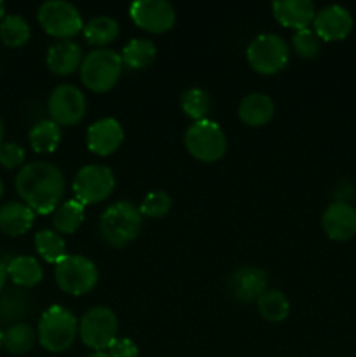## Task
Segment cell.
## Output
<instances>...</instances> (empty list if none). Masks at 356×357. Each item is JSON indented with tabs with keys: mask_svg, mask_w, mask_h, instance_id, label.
Returning a JSON list of instances; mask_svg holds the SVG:
<instances>
[{
	"mask_svg": "<svg viewBox=\"0 0 356 357\" xmlns=\"http://www.w3.org/2000/svg\"><path fill=\"white\" fill-rule=\"evenodd\" d=\"M24 149L14 142H3L0 145V164L7 169L20 167L24 162Z\"/></svg>",
	"mask_w": 356,
	"mask_h": 357,
	"instance_id": "34",
	"label": "cell"
},
{
	"mask_svg": "<svg viewBox=\"0 0 356 357\" xmlns=\"http://www.w3.org/2000/svg\"><path fill=\"white\" fill-rule=\"evenodd\" d=\"M119 333L117 316L108 307L98 305L87 310L79 321L80 340L94 352L110 347Z\"/></svg>",
	"mask_w": 356,
	"mask_h": 357,
	"instance_id": "9",
	"label": "cell"
},
{
	"mask_svg": "<svg viewBox=\"0 0 356 357\" xmlns=\"http://www.w3.org/2000/svg\"><path fill=\"white\" fill-rule=\"evenodd\" d=\"M84 38L91 45L105 47L119 37V23L110 16H96L84 24Z\"/></svg>",
	"mask_w": 356,
	"mask_h": 357,
	"instance_id": "26",
	"label": "cell"
},
{
	"mask_svg": "<svg viewBox=\"0 0 356 357\" xmlns=\"http://www.w3.org/2000/svg\"><path fill=\"white\" fill-rule=\"evenodd\" d=\"M86 218V209L75 199L61 202L52 213V225L58 234H73L79 230V227Z\"/></svg>",
	"mask_w": 356,
	"mask_h": 357,
	"instance_id": "25",
	"label": "cell"
},
{
	"mask_svg": "<svg viewBox=\"0 0 356 357\" xmlns=\"http://www.w3.org/2000/svg\"><path fill=\"white\" fill-rule=\"evenodd\" d=\"M142 213L133 202L117 201L100 216V236L112 248H124L138 237Z\"/></svg>",
	"mask_w": 356,
	"mask_h": 357,
	"instance_id": "2",
	"label": "cell"
},
{
	"mask_svg": "<svg viewBox=\"0 0 356 357\" xmlns=\"http://www.w3.org/2000/svg\"><path fill=\"white\" fill-rule=\"evenodd\" d=\"M79 335V321L63 305H51L38 321V344L47 352H63L72 347Z\"/></svg>",
	"mask_w": 356,
	"mask_h": 357,
	"instance_id": "4",
	"label": "cell"
},
{
	"mask_svg": "<svg viewBox=\"0 0 356 357\" xmlns=\"http://www.w3.org/2000/svg\"><path fill=\"white\" fill-rule=\"evenodd\" d=\"M82 59V47L72 38L54 42L45 54L47 68L56 75H72L75 70L80 68Z\"/></svg>",
	"mask_w": 356,
	"mask_h": 357,
	"instance_id": "18",
	"label": "cell"
},
{
	"mask_svg": "<svg viewBox=\"0 0 356 357\" xmlns=\"http://www.w3.org/2000/svg\"><path fill=\"white\" fill-rule=\"evenodd\" d=\"M87 357H110V356H108V352L101 351V352H93V354L87 356Z\"/></svg>",
	"mask_w": 356,
	"mask_h": 357,
	"instance_id": "39",
	"label": "cell"
},
{
	"mask_svg": "<svg viewBox=\"0 0 356 357\" xmlns=\"http://www.w3.org/2000/svg\"><path fill=\"white\" fill-rule=\"evenodd\" d=\"M31 37V28L28 21L20 14H7L0 21V38L9 47H21Z\"/></svg>",
	"mask_w": 356,
	"mask_h": 357,
	"instance_id": "30",
	"label": "cell"
},
{
	"mask_svg": "<svg viewBox=\"0 0 356 357\" xmlns=\"http://www.w3.org/2000/svg\"><path fill=\"white\" fill-rule=\"evenodd\" d=\"M321 38L314 33V30L311 28H306V30L295 31L292 38L293 51L300 56V58L313 59L320 54L321 49Z\"/></svg>",
	"mask_w": 356,
	"mask_h": 357,
	"instance_id": "33",
	"label": "cell"
},
{
	"mask_svg": "<svg viewBox=\"0 0 356 357\" xmlns=\"http://www.w3.org/2000/svg\"><path fill=\"white\" fill-rule=\"evenodd\" d=\"M185 149L194 159L216 162L227 152V136L215 121L202 119L188 126L184 136Z\"/></svg>",
	"mask_w": 356,
	"mask_h": 357,
	"instance_id": "5",
	"label": "cell"
},
{
	"mask_svg": "<svg viewBox=\"0 0 356 357\" xmlns=\"http://www.w3.org/2000/svg\"><path fill=\"white\" fill-rule=\"evenodd\" d=\"M28 139H30V146L34 149V152L52 153L61 142V128L51 119H44L30 129Z\"/></svg>",
	"mask_w": 356,
	"mask_h": 357,
	"instance_id": "23",
	"label": "cell"
},
{
	"mask_svg": "<svg viewBox=\"0 0 356 357\" xmlns=\"http://www.w3.org/2000/svg\"><path fill=\"white\" fill-rule=\"evenodd\" d=\"M274 101L269 94L264 93H251L241 100L239 108H237V115L241 121L251 128H260L267 122L272 121L274 117Z\"/></svg>",
	"mask_w": 356,
	"mask_h": 357,
	"instance_id": "19",
	"label": "cell"
},
{
	"mask_svg": "<svg viewBox=\"0 0 356 357\" xmlns=\"http://www.w3.org/2000/svg\"><path fill=\"white\" fill-rule=\"evenodd\" d=\"M37 20L45 33L68 40L84 30L80 10L66 0H47L38 7Z\"/></svg>",
	"mask_w": 356,
	"mask_h": 357,
	"instance_id": "8",
	"label": "cell"
},
{
	"mask_svg": "<svg viewBox=\"0 0 356 357\" xmlns=\"http://www.w3.org/2000/svg\"><path fill=\"white\" fill-rule=\"evenodd\" d=\"M7 265L3 264V261H0V293L3 291V286H6V281H7Z\"/></svg>",
	"mask_w": 356,
	"mask_h": 357,
	"instance_id": "36",
	"label": "cell"
},
{
	"mask_svg": "<svg viewBox=\"0 0 356 357\" xmlns=\"http://www.w3.org/2000/svg\"><path fill=\"white\" fill-rule=\"evenodd\" d=\"M267 272L258 267L244 265L234 271L227 281V289L230 296L237 302L251 303L257 302L265 291H267Z\"/></svg>",
	"mask_w": 356,
	"mask_h": 357,
	"instance_id": "13",
	"label": "cell"
},
{
	"mask_svg": "<svg viewBox=\"0 0 356 357\" xmlns=\"http://www.w3.org/2000/svg\"><path fill=\"white\" fill-rule=\"evenodd\" d=\"M3 132H6V128H3V121L0 119V145L3 143Z\"/></svg>",
	"mask_w": 356,
	"mask_h": 357,
	"instance_id": "38",
	"label": "cell"
},
{
	"mask_svg": "<svg viewBox=\"0 0 356 357\" xmlns=\"http://www.w3.org/2000/svg\"><path fill=\"white\" fill-rule=\"evenodd\" d=\"M258 314L269 323H283L290 314V302L279 289H267L257 300Z\"/></svg>",
	"mask_w": 356,
	"mask_h": 357,
	"instance_id": "28",
	"label": "cell"
},
{
	"mask_svg": "<svg viewBox=\"0 0 356 357\" xmlns=\"http://www.w3.org/2000/svg\"><path fill=\"white\" fill-rule=\"evenodd\" d=\"M133 23L150 33H164L175 26L177 13L166 0H136L129 6Z\"/></svg>",
	"mask_w": 356,
	"mask_h": 357,
	"instance_id": "12",
	"label": "cell"
},
{
	"mask_svg": "<svg viewBox=\"0 0 356 357\" xmlns=\"http://www.w3.org/2000/svg\"><path fill=\"white\" fill-rule=\"evenodd\" d=\"M2 195H3V183L2 180H0V199H2Z\"/></svg>",
	"mask_w": 356,
	"mask_h": 357,
	"instance_id": "41",
	"label": "cell"
},
{
	"mask_svg": "<svg viewBox=\"0 0 356 357\" xmlns=\"http://www.w3.org/2000/svg\"><path fill=\"white\" fill-rule=\"evenodd\" d=\"M34 309V298L23 288H7L0 293V321L3 323H23Z\"/></svg>",
	"mask_w": 356,
	"mask_h": 357,
	"instance_id": "20",
	"label": "cell"
},
{
	"mask_svg": "<svg viewBox=\"0 0 356 357\" xmlns=\"http://www.w3.org/2000/svg\"><path fill=\"white\" fill-rule=\"evenodd\" d=\"M325 234L332 241H349L356 236V209L346 201H335L321 216Z\"/></svg>",
	"mask_w": 356,
	"mask_h": 357,
	"instance_id": "16",
	"label": "cell"
},
{
	"mask_svg": "<svg viewBox=\"0 0 356 357\" xmlns=\"http://www.w3.org/2000/svg\"><path fill=\"white\" fill-rule=\"evenodd\" d=\"M7 265V275L13 279L14 286L23 289L35 288L44 278V268L34 257H14Z\"/></svg>",
	"mask_w": 356,
	"mask_h": 357,
	"instance_id": "22",
	"label": "cell"
},
{
	"mask_svg": "<svg viewBox=\"0 0 356 357\" xmlns=\"http://www.w3.org/2000/svg\"><path fill=\"white\" fill-rule=\"evenodd\" d=\"M157 47L149 38H131L122 49V63L131 70H143L154 63Z\"/></svg>",
	"mask_w": 356,
	"mask_h": 357,
	"instance_id": "24",
	"label": "cell"
},
{
	"mask_svg": "<svg viewBox=\"0 0 356 357\" xmlns=\"http://www.w3.org/2000/svg\"><path fill=\"white\" fill-rule=\"evenodd\" d=\"M35 213L24 202L10 201L0 206V230L7 236H23L31 229Z\"/></svg>",
	"mask_w": 356,
	"mask_h": 357,
	"instance_id": "21",
	"label": "cell"
},
{
	"mask_svg": "<svg viewBox=\"0 0 356 357\" xmlns=\"http://www.w3.org/2000/svg\"><path fill=\"white\" fill-rule=\"evenodd\" d=\"M108 356L110 357H138V345L126 337H117L114 344L108 347Z\"/></svg>",
	"mask_w": 356,
	"mask_h": 357,
	"instance_id": "35",
	"label": "cell"
},
{
	"mask_svg": "<svg viewBox=\"0 0 356 357\" xmlns=\"http://www.w3.org/2000/svg\"><path fill=\"white\" fill-rule=\"evenodd\" d=\"M180 107L187 117L194 119L195 122L202 121L208 115L209 108H212V101H209L208 93L199 87H192L181 94Z\"/></svg>",
	"mask_w": 356,
	"mask_h": 357,
	"instance_id": "31",
	"label": "cell"
},
{
	"mask_svg": "<svg viewBox=\"0 0 356 357\" xmlns=\"http://www.w3.org/2000/svg\"><path fill=\"white\" fill-rule=\"evenodd\" d=\"M140 213L142 216H149V218H163L170 213L171 209V197L164 190H154L143 197L142 204H140Z\"/></svg>",
	"mask_w": 356,
	"mask_h": 357,
	"instance_id": "32",
	"label": "cell"
},
{
	"mask_svg": "<svg viewBox=\"0 0 356 357\" xmlns=\"http://www.w3.org/2000/svg\"><path fill=\"white\" fill-rule=\"evenodd\" d=\"M3 17H6V3L0 0V21H2Z\"/></svg>",
	"mask_w": 356,
	"mask_h": 357,
	"instance_id": "37",
	"label": "cell"
},
{
	"mask_svg": "<svg viewBox=\"0 0 356 357\" xmlns=\"http://www.w3.org/2000/svg\"><path fill=\"white\" fill-rule=\"evenodd\" d=\"M122 58L117 51L96 47L84 56L80 63V80L93 93L114 89L122 75Z\"/></svg>",
	"mask_w": 356,
	"mask_h": 357,
	"instance_id": "3",
	"label": "cell"
},
{
	"mask_svg": "<svg viewBox=\"0 0 356 357\" xmlns=\"http://www.w3.org/2000/svg\"><path fill=\"white\" fill-rule=\"evenodd\" d=\"M87 110L86 96L72 84H59L52 89L47 100V114L58 126H75L84 119Z\"/></svg>",
	"mask_w": 356,
	"mask_h": 357,
	"instance_id": "11",
	"label": "cell"
},
{
	"mask_svg": "<svg viewBox=\"0 0 356 357\" xmlns=\"http://www.w3.org/2000/svg\"><path fill=\"white\" fill-rule=\"evenodd\" d=\"M124 142V129L119 124L117 119L103 117L93 122L87 128L86 143L87 149L98 155H110L117 152L119 146Z\"/></svg>",
	"mask_w": 356,
	"mask_h": 357,
	"instance_id": "15",
	"label": "cell"
},
{
	"mask_svg": "<svg viewBox=\"0 0 356 357\" xmlns=\"http://www.w3.org/2000/svg\"><path fill=\"white\" fill-rule=\"evenodd\" d=\"M16 192L24 204L38 215L54 213L65 195V176L56 164L34 160L17 171Z\"/></svg>",
	"mask_w": 356,
	"mask_h": 357,
	"instance_id": "1",
	"label": "cell"
},
{
	"mask_svg": "<svg viewBox=\"0 0 356 357\" xmlns=\"http://www.w3.org/2000/svg\"><path fill=\"white\" fill-rule=\"evenodd\" d=\"M3 347V331H2V328H0V349Z\"/></svg>",
	"mask_w": 356,
	"mask_h": 357,
	"instance_id": "40",
	"label": "cell"
},
{
	"mask_svg": "<svg viewBox=\"0 0 356 357\" xmlns=\"http://www.w3.org/2000/svg\"><path fill=\"white\" fill-rule=\"evenodd\" d=\"M276 21L295 31L306 30L316 16V7L311 0H278L271 6Z\"/></svg>",
	"mask_w": 356,
	"mask_h": 357,
	"instance_id": "17",
	"label": "cell"
},
{
	"mask_svg": "<svg viewBox=\"0 0 356 357\" xmlns=\"http://www.w3.org/2000/svg\"><path fill=\"white\" fill-rule=\"evenodd\" d=\"M35 342H37V333H35V330L28 323L10 324L3 331V347H6L7 352L14 356L30 352L34 349Z\"/></svg>",
	"mask_w": 356,
	"mask_h": 357,
	"instance_id": "27",
	"label": "cell"
},
{
	"mask_svg": "<svg viewBox=\"0 0 356 357\" xmlns=\"http://www.w3.org/2000/svg\"><path fill=\"white\" fill-rule=\"evenodd\" d=\"M314 33L321 40H342L348 37L353 30V16L346 7L332 3L323 7L316 13L313 21Z\"/></svg>",
	"mask_w": 356,
	"mask_h": 357,
	"instance_id": "14",
	"label": "cell"
},
{
	"mask_svg": "<svg viewBox=\"0 0 356 357\" xmlns=\"http://www.w3.org/2000/svg\"><path fill=\"white\" fill-rule=\"evenodd\" d=\"M248 65L262 75L281 72L290 59L288 44L276 33L257 35L246 47Z\"/></svg>",
	"mask_w": 356,
	"mask_h": 357,
	"instance_id": "6",
	"label": "cell"
},
{
	"mask_svg": "<svg viewBox=\"0 0 356 357\" xmlns=\"http://www.w3.org/2000/svg\"><path fill=\"white\" fill-rule=\"evenodd\" d=\"M73 195L82 206L105 201L115 188L114 171L103 164H87L73 178Z\"/></svg>",
	"mask_w": 356,
	"mask_h": 357,
	"instance_id": "10",
	"label": "cell"
},
{
	"mask_svg": "<svg viewBox=\"0 0 356 357\" xmlns=\"http://www.w3.org/2000/svg\"><path fill=\"white\" fill-rule=\"evenodd\" d=\"M54 278L61 291L80 296L98 284V267L84 255H66L56 264Z\"/></svg>",
	"mask_w": 356,
	"mask_h": 357,
	"instance_id": "7",
	"label": "cell"
},
{
	"mask_svg": "<svg viewBox=\"0 0 356 357\" xmlns=\"http://www.w3.org/2000/svg\"><path fill=\"white\" fill-rule=\"evenodd\" d=\"M35 250L40 255L42 260L47 261V264H58L59 260L66 257V244L65 239L59 236L56 230L44 229L40 232L35 234Z\"/></svg>",
	"mask_w": 356,
	"mask_h": 357,
	"instance_id": "29",
	"label": "cell"
}]
</instances>
